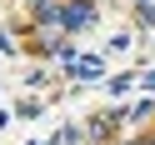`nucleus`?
Returning <instances> with one entry per match:
<instances>
[{
    "label": "nucleus",
    "instance_id": "nucleus-1",
    "mask_svg": "<svg viewBox=\"0 0 155 145\" xmlns=\"http://www.w3.org/2000/svg\"><path fill=\"white\" fill-rule=\"evenodd\" d=\"M145 85H150V90H155V75H145Z\"/></svg>",
    "mask_w": 155,
    "mask_h": 145
}]
</instances>
